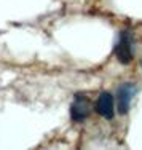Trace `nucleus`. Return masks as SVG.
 I'll return each mask as SVG.
<instances>
[{
  "instance_id": "nucleus-1",
  "label": "nucleus",
  "mask_w": 142,
  "mask_h": 150,
  "mask_svg": "<svg viewBox=\"0 0 142 150\" xmlns=\"http://www.w3.org/2000/svg\"><path fill=\"white\" fill-rule=\"evenodd\" d=\"M113 53H115L118 62L122 64H129L133 61L134 51H133V35H131L129 30H123L120 32L118 40L115 43V48H113Z\"/></svg>"
},
{
  "instance_id": "nucleus-2",
  "label": "nucleus",
  "mask_w": 142,
  "mask_h": 150,
  "mask_svg": "<svg viewBox=\"0 0 142 150\" xmlns=\"http://www.w3.org/2000/svg\"><path fill=\"white\" fill-rule=\"evenodd\" d=\"M134 94H136V88L131 83H123L117 88L115 93V104H117V112L120 115L128 113L131 107V101H133Z\"/></svg>"
},
{
  "instance_id": "nucleus-3",
  "label": "nucleus",
  "mask_w": 142,
  "mask_h": 150,
  "mask_svg": "<svg viewBox=\"0 0 142 150\" xmlns=\"http://www.w3.org/2000/svg\"><path fill=\"white\" fill-rule=\"evenodd\" d=\"M91 113V102L86 96L77 94L73 99L72 105H70V118L75 123H81L90 117Z\"/></svg>"
},
{
  "instance_id": "nucleus-4",
  "label": "nucleus",
  "mask_w": 142,
  "mask_h": 150,
  "mask_svg": "<svg viewBox=\"0 0 142 150\" xmlns=\"http://www.w3.org/2000/svg\"><path fill=\"white\" fill-rule=\"evenodd\" d=\"M94 109L102 118H107V120H112L113 115H115V99L110 93L104 91L97 96V101L94 104Z\"/></svg>"
}]
</instances>
